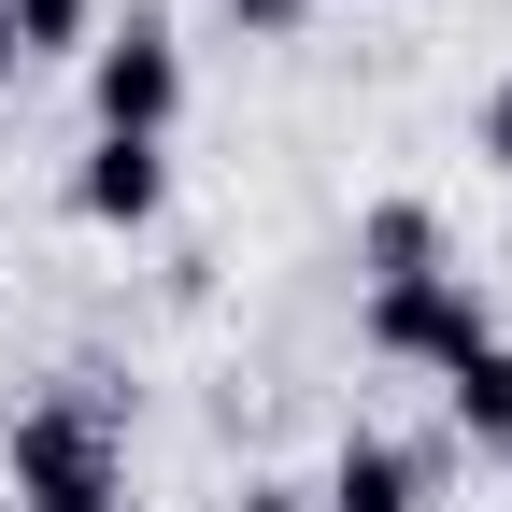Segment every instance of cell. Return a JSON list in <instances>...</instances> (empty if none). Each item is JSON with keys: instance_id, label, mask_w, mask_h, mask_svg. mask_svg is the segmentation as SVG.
Listing matches in <instances>:
<instances>
[{"instance_id": "8992f818", "label": "cell", "mask_w": 512, "mask_h": 512, "mask_svg": "<svg viewBox=\"0 0 512 512\" xmlns=\"http://www.w3.org/2000/svg\"><path fill=\"white\" fill-rule=\"evenodd\" d=\"M413 271H456L441 256V214L427 200H370L356 214V285H413Z\"/></svg>"}, {"instance_id": "3957f363", "label": "cell", "mask_w": 512, "mask_h": 512, "mask_svg": "<svg viewBox=\"0 0 512 512\" xmlns=\"http://www.w3.org/2000/svg\"><path fill=\"white\" fill-rule=\"evenodd\" d=\"M356 328H370V356H399V370H456V356L498 342V313H484L470 271H413V285H370Z\"/></svg>"}, {"instance_id": "30bf717a", "label": "cell", "mask_w": 512, "mask_h": 512, "mask_svg": "<svg viewBox=\"0 0 512 512\" xmlns=\"http://www.w3.org/2000/svg\"><path fill=\"white\" fill-rule=\"evenodd\" d=\"M470 143H484V171H512V72L484 86V128H470Z\"/></svg>"}, {"instance_id": "7a4b0ae2", "label": "cell", "mask_w": 512, "mask_h": 512, "mask_svg": "<svg viewBox=\"0 0 512 512\" xmlns=\"http://www.w3.org/2000/svg\"><path fill=\"white\" fill-rule=\"evenodd\" d=\"M86 114H100V143H171V114H185V43L157 15H128L86 43Z\"/></svg>"}, {"instance_id": "9c48e42d", "label": "cell", "mask_w": 512, "mask_h": 512, "mask_svg": "<svg viewBox=\"0 0 512 512\" xmlns=\"http://www.w3.org/2000/svg\"><path fill=\"white\" fill-rule=\"evenodd\" d=\"M299 15H313V0H228V29H242V43H285Z\"/></svg>"}, {"instance_id": "6da1fadb", "label": "cell", "mask_w": 512, "mask_h": 512, "mask_svg": "<svg viewBox=\"0 0 512 512\" xmlns=\"http://www.w3.org/2000/svg\"><path fill=\"white\" fill-rule=\"evenodd\" d=\"M0 470H15V512H114L128 456H114V399L100 384H57L0 427Z\"/></svg>"}, {"instance_id": "277c9868", "label": "cell", "mask_w": 512, "mask_h": 512, "mask_svg": "<svg viewBox=\"0 0 512 512\" xmlns=\"http://www.w3.org/2000/svg\"><path fill=\"white\" fill-rule=\"evenodd\" d=\"M72 214L86 228H157L171 214V143H86L72 157Z\"/></svg>"}, {"instance_id": "52a82bcc", "label": "cell", "mask_w": 512, "mask_h": 512, "mask_svg": "<svg viewBox=\"0 0 512 512\" xmlns=\"http://www.w3.org/2000/svg\"><path fill=\"white\" fill-rule=\"evenodd\" d=\"M441 413H456V441L512 456V342H484V356H456V370H441Z\"/></svg>"}, {"instance_id": "5b68a950", "label": "cell", "mask_w": 512, "mask_h": 512, "mask_svg": "<svg viewBox=\"0 0 512 512\" xmlns=\"http://www.w3.org/2000/svg\"><path fill=\"white\" fill-rule=\"evenodd\" d=\"M313 512H427V456H413V441H384V427H342L328 498H313Z\"/></svg>"}, {"instance_id": "ba28073f", "label": "cell", "mask_w": 512, "mask_h": 512, "mask_svg": "<svg viewBox=\"0 0 512 512\" xmlns=\"http://www.w3.org/2000/svg\"><path fill=\"white\" fill-rule=\"evenodd\" d=\"M100 43V0H15V57H86Z\"/></svg>"}, {"instance_id": "8fae6325", "label": "cell", "mask_w": 512, "mask_h": 512, "mask_svg": "<svg viewBox=\"0 0 512 512\" xmlns=\"http://www.w3.org/2000/svg\"><path fill=\"white\" fill-rule=\"evenodd\" d=\"M242 512H313V498L299 484H242Z\"/></svg>"}, {"instance_id": "7c38bea8", "label": "cell", "mask_w": 512, "mask_h": 512, "mask_svg": "<svg viewBox=\"0 0 512 512\" xmlns=\"http://www.w3.org/2000/svg\"><path fill=\"white\" fill-rule=\"evenodd\" d=\"M15 72H29V57H15V0H0V86H15Z\"/></svg>"}]
</instances>
